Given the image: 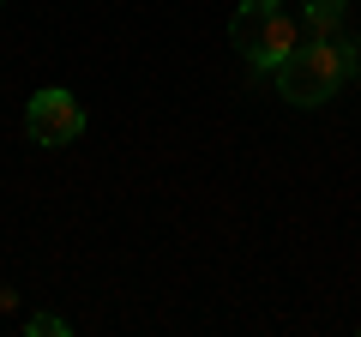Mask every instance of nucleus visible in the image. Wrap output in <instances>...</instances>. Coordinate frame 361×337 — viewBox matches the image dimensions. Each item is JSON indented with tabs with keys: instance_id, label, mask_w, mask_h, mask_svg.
Wrapping results in <instances>:
<instances>
[{
	"instance_id": "39448f33",
	"label": "nucleus",
	"mask_w": 361,
	"mask_h": 337,
	"mask_svg": "<svg viewBox=\"0 0 361 337\" xmlns=\"http://www.w3.org/2000/svg\"><path fill=\"white\" fill-rule=\"evenodd\" d=\"M25 331L30 337H66V319L61 313H37V319H25Z\"/></svg>"
},
{
	"instance_id": "f03ea898",
	"label": "nucleus",
	"mask_w": 361,
	"mask_h": 337,
	"mask_svg": "<svg viewBox=\"0 0 361 337\" xmlns=\"http://www.w3.org/2000/svg\"><path fill=\"white\" fill-rule=\"evenodd\" d=\"M229 37H235V49L247 54L253 73H277V66L307 42V30H301V18H289L283 6H259V0H247L241 13H235Z\"/></svg>"
},
{
	"instance_id": "7ed1b4c3",
	"label": "nucleus",
	"mask_w": 361,
	"mask_h": 337,
	"mask_svg": "<svg viewBox=\"0 0 361 337\" xmlns=\"http://www.w3.org/2000/svg\"><path fill=\"white\" fill-rule=\"evenodd\" d=\"M25 133L37 145H49V151H61V145H73L85 133V103L73 91H37L25 103Z\"/></svg>"
},
{
	"instance_id": "f257e3e1",
	"label": "nucleus",
	"mask_w": 361,
	"mask_h": 337,
	"mask_svg": "<svg viewBox=\"0 0 361 337\" xmlns=\"http://www.w3.org/2000/svg\"><path fill=\"white\" fill-rule=\"evenodd\" d=\"M271 85H277V97L295 109H319L331 103L343 85H355V61H349V42H325V37H307L295 54H289L277 73H271Z\"/></svg>"
},
{
	"instance_id": "423d86ee",
	"label": "nucleus",
	"mask_w": 361,
	"mask_h": 337,
	"mask_svg": "<svg viewBox=\"0 0 361 337\" xmlns=\"http://www.w3.org/2000/svg\"><path fill=\"white\" fill-rule=\"evenodd\" d=\"M259 6H289V0H259Z\"/></svg>"
},
{
	"instance_id": "20e7f679",
	"label": "nucleus",
	"mask_w": 361,
	"mask_h": 337,
	"mask_svg": "<svg viewBox=\"0 0 361 337\" xmlns=\"http://www.w3.org/2000/svg\"><path fill=\"white\" fill-rule=\"evenodd\" d=\"M301 30H307V37H343L349 30V6L343 0H301Z\"/></svg>"
},
{
	"instance_id": "0eeeda50",
	"label": "nucleus",
	"mask_w": 361,
	"mask_h": 337,
	"mask_svg": "<svg viewBox=\"0 0 361 337\" xmlns=\"http://www.w3.org/2000/svg\"><path fill=\"white\" fill-rule=\"evenodd\" d=\"M0 6H6V0H0Z\"/></svg>"
}]
</instances>
